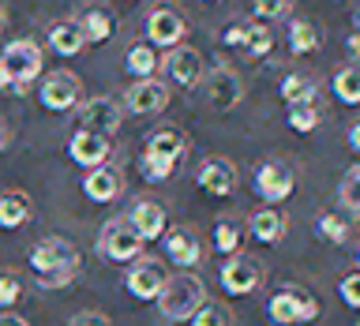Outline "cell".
I'll list each match as a JSON object with an SVG mask.
<instances>
[{"mask_svg": "<svg viewBox=\"0 0 360 326\" xmlns=\"http://www.w3.org/2000/svg\"><path fill=\"white\" fill-rule=\"evenodd\" d=\"M338 292H342V300L349 304V308H356V311H360V270H356V274H349V278H342Z\"/></svg>", "mask_w": 360, "mask_h": 326, "instance_id": "obj_37", "label": "cell"}, {"mask_svg": "<svg viewBox=\"0 0 360 326\" xmlns=\"http://www.w3.org/2000/svg\"><path fill=\"white\" fill-rule=\"evenodd\" d=\"M72 326H109V319L101 311H83V315H75Z\"/></svg>", "mask_w": 360, "mask_h": 326, "instance_id": "obj_38", "label": "cell"}, {"mask_svg": "<svg viewBox=\"0 0 360 326\" xmlns=\"http://www.w3.org/2000/svg\"><path fill=\"white\" fill-rule=\"evenodd\" d=\"M266 315H270V319H274L278 326L311 322L315 315H319V300H315L308 289L289 285V289H281V292H274V296H270V304H266Z\"/></svg>", "mask_w": 360, "mask_h": 326, "instance_id": "obj_5", "label": "cell"}, {"mask_svg": "<svg viewBox=\"0 0 360 326\" xmlns=\"http://www.w3.org/2000/svg\"><path fill=\"white\" fill-rule=\"evenodd\" d=\"M124 67L135 79H150L158 72V53L150 49V41H135L128 49V56H124Z\"/></svg>", "mask_w": 360, "mask_h": 326, "instance_id": "obj_26", "label": "cell"}, {"mask_svg": "<svg viewBox=\"0 0 360 326\" xmlns=\"http://www.w3.org/2000/svg\"><path fill=\"white\" fill-rule=\"evenodd\" d=\"M165 75L173 79L180 90H191L202 83V56L188 45H173V53L165 56Z\"/></svg>", "mask_w": 360, "mask_h": 326, "instance_id": "obj_14", "label": "cell"}, {"mask_svg": "<svg viewBox=\"0 0 360 326\" xmlns=\"http://www.w3.org/2000/svg\"><path fill=\"white\" fill-rule=\"evenodd\" d=\"M83 30H79V22H56L49 30V49L60 53V56H79L83 53Z\"/></svg>", "mask_w": 360, "mask_h": 326, "instance_id": "obj_24", "label": "cell"}, {"mask_svg": "<svg viewBox=\"0 0 360 326\" xmlns=\"http://www.w3.org/2000/svg\"><path fill=\"white\" fill-rule=\"evenodd\" d=\"M292 0H252V8H255V15L259 19H281L289 11Z\"/></svg>", "mask_w": 360, "mask_h": 326, "instance_id": "obj_36", "label": "cell"}, {"mask_svg": "<svg viewBox=\"0 0 360 326\" xmlns=\"http://www.w3.org/2000/svg\"><path fill=\"white\" fill-rule=\"evenodd\" d=\"M68 154H72L75 165L83 169H94V165H105L109 154H112V143L109 135H98V131H79L72 135V143H68Z\"/></svg>", "mask_w": 360, "mask_h": 326, "instance_id": "obj_13", "label": "cell"}, {"mask_svg": "<svg viewBox=\"0 0 360 326\" xmlns=\"http://www.w3.org/2000/svg\"><path fill=\"white\" fill-rule=\"evenodd\" d=\"M120 124V105L112 98H90L79 109V131H98V135H112Z\"/></svg>", "mask_w": 360, "mask_h": 326, "instance_id": "obj_15", "label": "cell"}, {"mask_svg": "<svg viewBox=\"0 0 360 326\" xmlns=\"http://www.w3.org/2000/svg\"><path fill=\"white\" fill-rule=\"evenodd\" d=\"M221 45H229V49L244 53V56H263V53H270V45H274V34H270V27L259 19H233L229 27L221 30Z\"/></svg>", "mask_w": 360, "mask_h": 326, "instance_id": "obj_7", "label": "cell"}, {"mask_svg": "<svg viewBox=\"0 0 360 326\" xmlns=\"http://www.w3.org/2000/svg\"><path fill=\"white\" fill-rule=\"evenodd\" d=\"M0 326H30L22 315H15V311H0Z\"/></svg>", "mask_w": 360, "mask_h": 326, "instance_id": "obj_39", "label": "cell"}, {"mask_svg": "<svg viewBox=\"0 0 360 326\" xmlns=\"http://www.w3.org/2000/svg\"><path fill=\"white\" fill-rule=\"evenodd\" d=\"M184 34H188V22L173 8H158L146 15V38H150V45H158V49H173V45L184 41Z\"/></svg>", "mask_w": 360, "mask_h": 326, "instance_id": "obj_12", "label": "cell"}, {"mask_svg": "<svg viewBox=\"0 0 360 326\" xmlns=\"http://www.w3.org/2000/svg\"><path fill=\"white\" fill-rule=\"evenodd\" d=\"M165 285V270L154 259H143L128 270V292L135 300H158V292Z\"/></svg>", "mask_w": 360, "mask_h": 326, "instance_id": "obj_17", "label": "cell"}, {"mask_svg": "<svg viewBox=\"0 0 360 326\" xmlns=\"http://www.w3.org/2000/svg\"><path fill=\"white\" fill-rule=\"evenodd\" d=\"M248 229H252V236L259 244H278L281 236H285V214L274 210V207H266V210H259L252 221H248Z\"/></svg>", "mask_w": 360, "mask_h": 326, "instance_id": "obj_22", "label": "cell"}, {"mask_svg": "<svg viewBox=\"0 0 360 326\" xmlns=\"http://www.w3.org/2000/svg\"><path fill=\"white\" fill-rule=\"evenodd\" d=\"M0 27H4V11H0Z\"/></svg>", "mask_w": 360, "mask_h": 326, "instance_id": "obj_43", "label": "cell"}, {"mask_svg": "<svg viewBox=\"0 0 360 326\" xmlns=\"http://www.w3.org/2000/svg\"><path fill=\"white\" fill-rule=\"evenodd\" d=\"M285 124L292 131H300V135H308L319 128V109L311 105V101H300V105H289L285 109Z\"/></svg>", "mask_w": 360, "mask_h": 326, "instance_id": "obj_32", "label": "cell"}, {"mask_svg": "<svg viewBox=\"0 0 360 326\" xmlns=\"http://www.w3.org/2000/svg\"><path fill=\"white\" fill-rule=\"evenodd\" d=\"M0 150H4V128H0Z\"/></svg>", "mask_w": 360, "mask_h": 326, "instance_id": "obj_42", "label": "cell"}, {"mask_svg": "<svg viewBox=\"0 0 360 326\" xmlns=\"http://www.w3.org/2000/svg\"><path fill=\"white\" fill-rule=\"evenodd\" d=\"M98 252L109 259V263H131L143 252V236L135 233V225L128 218H109L105 229L98 236Z\"/></svg>", "mask_w": 360, "mask_h": 326, "instance_id": "obj_6", "label": "cell"}, {"mask_svg": "<svg viewBox=\"0 0 360 326\" xmlns=\"http://www.w3.org/2000/svg\"><path fill=\"white\" fill-rule=\"evenodd\" d=\"M124 105L131 112H139V117H154V112H162L169 105V90L158 83V79H139V83L128 86V94H124Z\"/></svg>", "mask_w": 360, "mask_h": 326, "instance_id": "obj_16", "label": "cell"}, {"mask_svg": "<svg viewBox=\"0 0 360 326\" xmlns=\"http://www.w3.org/2000/svg\"><path fill=\"white\" fill-rule=\"evenodd\" d=\"M22 221H30V199L22 191H4L0 195V229H19Z\"/></svg>", "mask_w": 360, "mask_h": 326, "instance_id": "obj_23", "label": "cell"}, {"mask_svg": "<svg viewBox=\"0 0 360 326\" xmlns=\"http://www.w3.org/2000/svg\"><path fill=\"white\" fill-rule=\"evenodd\" d=\"M221 289L229 292V296H248V292L259 289V281H263V266H259V259H248V255H225V266H221Z\"/></svg>", "mask_w": 360, "mask_h": 326, "instance_id": "obj_8", "label": "cell"}, {"mask_svg": "<svg viewBox=\"0 0 360 326\" xmlns=\"http://www.w3.org/2000/svg\"><path fill=\"white\" fill-rule=\"evenodd\" d=\"M188 143H184V131L180 128H158L146 143V154H143V176L150 184H162V180L173 176V169L180 165Z\"/></svg>", "mask_w": 360, "mask_h": 326, "instance_id": "obj_2", "label": "cell"}, {"mask_svg": "<svg viewBox=\"0 0 360 326\" xmlns=\"http://www.w3.org/2000/svg\"><path fill=\"white\" fill-rule=\"evenodd\" d=\"M162 244H165V255L173 259V263L180 266V270H191L199 263V255H202V244H199V236L191 233V229H169V233H162Z\"/></svg>", "mask_w": 360, "mask_h": 326, "instance_id": "obj_18", "label": "cell"}, {"mask_svg": "<svg viewBox=\"0 0 360 326\" xmlns=\"http://www.w3.org/2000/svg\"><path fill=\"white\" fill-rule=\"evenodd\" d=\"M207 4H214V0H207Z\"/></svg>", "mask_w": 360, "mask_h": 326, "instance_id": "obj_45", "label": "cell"}, {"mask_svg": "<svg viewBox=\"0 0 360 326\" xmlns=\"http://www.w3.org/2000/svg\"><path fill=\"white\" fill-rule=\"evenodd\" d=\"M252 184H255V191H259V199H266L270 207H274V202H285V199L292 195L297 176H292V169L281 165V162H263V165L255 169Z\"/></svg>", "mask_w": 360, "mask_h": 326, "instance_id": "obj_9", "label": "cell"}, {"mask_svg": "<svg viewBox=\"0 0 360 326\" xmlns=\"http://www.w3.org/2000/svg\"><path fill=\"white\" fill-rule=\"evenodd\" d=\"M38 101H41L49 112L75 109V105H79V79H75L72 72H53V75H45L41 86H38Z\"/></svg>", "mask_w": 360, "mask_h": 326, "instance_id": "obj_11", "label": "cell"}, {"mask_svg": "<svg viewBox=\"0 0 360 326\" xmlns=\"http://www.w3.org/2000/svg\"><path fill=\"white\" fill-rule=\"evenodd\" d=\"M191 326H233V315H229V308L225 304H218V300H202L195 311H191V319H188Z\"/></svg>", "mask_w": 360, "mask_h": 326, "instance_id": "obj_31", "label": "cell"}, {"mask_svg": "<svg viewBox=\"0 0 360 326\" xmlns=\"http://www.w3.org/2000/svg\"><path fill=\"white\" fill-rule=\"evenodd\" d=\"M349 146H353V150L360 154V120L353 124V128H349Z\"/></svg>", "mask_w": 360, "mask_h": 326, "instance_id": "obj_40", "label": "cell"}, {"mask_svg": "<svg viewBox=\"0 0 360 326\" xmlns=\"http://www.w3.org/2000/svg\"><path fill=\"white\" fill-rule=\"evenodd\" d=\"M334 98L345 101V105H360V64L342 67L334 75Z\"/></svg>", "mask_w": 360, "mask_h": 326, "instance_id": "obj_30", "label": "cell"}, {"mask_svg": "<svg viewBox=\"0 0 360 326\" xmlns=\"http://www.w3.org/2000/svg\"><path fill=\"white\" fill-rule=\"evenodd\" d=\"M30 270L41 289H64L79 270V247L64 236H45L30 252Z\"/></svg>", "mask_w": 360, "mask_h": 326, "instance_id": "obj_1", "label": "cell"}, {"mask_svg": "<svg viewBox=\"0 0 360 326\" xmlns=\"http://www.w3.org/2000/svg\"><path fill=\"white\" fill-rule=\"evenodd\" d=\"M0 72L8 79L11 94H22L30 86V79L41 75V49L34 38H15L0 49Z\"/></svg>", "mask_w": 360, "mask_h": 326, "instance_id": "obj_3", "label": "cell"}, {"mask_svg": "<svg viewBox=\"0 0 360 326\" xmlns=\"http://www.w3.org/2000/svg\"><path fill=\"white\" fill-rule=\"evenodd\" d=\"M356 259H360V255H356Z\"/></svg>", "mask_w": 360, "mask_h": 326, "instance_id": "obj_46", "label": "cell"}, {"mask_svg": "<svg viewBox=\"0 0 360 326\" xmlns=\"http://www.w3.org/2000/svg\"><path fill=\"white\" fill-rule=\"evenodd\" d=\"M281 101H285V105L315 101V79L311 75H285L281 79Z\"/></svg>", "mask_w": 360, "mask_h": 326, "instance_id": "obj_29", "label": "cell"}, {"mask_svg": "<svg viewBox=\"0 0 360 326\" xmlns=\"http://www.w3.org/2000/svg\"><path fill=\"white\" fill-rule=\"evenodd\" d=\"M195 184H199V191H207L210 199H225V195L236 191V169H233L229 157H221V154L202 157V165L195 173Z\"/></svg>", "mask_w": 360, "mask_h": 326, "instance_id": "obj_10", "label": "cell"}, {"mask_svg": "<svg viewBox=\"0 0 360 326\" xmlns=\"http://www.w3.org/2000/svg\"><path fill=\"white\" fill-rule=\"evenodd\" d=\"M83 191H86L90 202H112L120 195V176L112 173V169H105V165H94L86 173V180H83Z\"/></svg>", "mask_w": 360, "mask_h": 326, "instance_id": "obj_21", "label": "cell"}, {"mask_svg": "<svg viewBox=\"0 0 360 326\" xmlns=\"http://www.w3.org/2000/svg\"><path fill=\"white\" fill-rule=\"evenodd\" d=\"M202 300H207L202 296V281L195 274H176V278H165L162 292H158V311H162V319L180 322V319H191V311Z\"/></svg>", "mask_w": 360, "mask_h": 326, "instance_id": "obj_4", "label": "cell"}, {"mask_svg": "<svg viewBox=\"0 0 360 326\" xmlns=\"http://www.w3.org/2000/svg\"><path fill=\"white\" fill-rule=\"evenodd\" d=\"M79 30H83V41L101 45V41H109V34H112V19L101 8H90V11H83V19H79Z\"/></svg>", "mask_w": 360, "mask_h": 326, "instance_id": "obj_28", "label": "cell"}, {"mask_svg": "<svg viewBox=\"0 0 360 326\" xmlns=\"http://www.w3.org/2000/svg\"><path fill=\"white\" fill-rule=\"evenodd\" d=\"M240 94H244L240 79H236L229 67H214L210 79H207V98H210V105L218 109V112H229L236 101H240Z\"/></svg>", "mask_w": 360, "mask_h": 326, "instance_id": "obj_19", "label": "cell"}, {"mask_svg": "<svg viewBox=\"0 0 360 326\" xmlns=\"http://www.w3.org/2000/svg\"><path fill=\"white\" fill-rule=\"evenodd\" d=\"M338 199H342L345 210L360 214V165L349 169V173L342 176V184H338Z\"/></svg>", "mask_w": 360, "mask_h": 326, "instance_id": "obj_34", "label": "cell"}, {"mask_svg": "<svg viewBox=\"0 0 360 326\" xmlns=\"http://www.w3.org/2000/svg\"><path fill=\"white\" fill-rule=\"evenodd\" d=\"M315 233H319V240H326V244H345L349 236H353V221L326 210V214H319V221H315Z\"/></svg>", "mask_w": 360, "mask_h": 326, "instance_id": "obj_27", "label": "cell"}, {"mask_svg": "<svg viewBox=\"0 0 360 326\" xmlns=\"http://www.w3.org/2000/svg\"><path fill=\"white\" fill-rule=\"evenodd\" d=\"M214 252L218 255H236L240 252V225H233V221L214 225Z\"/></svg>", "mask_w": 360, "mask_h": 326, "instance_id": "obj_33", "label": "cell"}, {"mask_svg": "<svg viewBox=\"0 0 360 326\" xmlns=\"http://www.w3.org/2000/svg\"><path fill=\"white\" fill-rule=\"evenodd\" d=\"M128 221L135 225V233L143 236V244L146 240H158V236L165 233V210L158 207L154 199H139L131 207V214H128Z\"/></svg>", "mask_w": 360, "mask_h": 326, "instance_id": "obj_20", "label": "cell"}, {"mask_svg": "<svg viewBox=\"0 0 360 326\" xmlns=\"http://www.w3.org/2000/svg\"><path fill=\"white\" fill-rule=\"evenodd\" d=\"M319 41H323V34H319V27H315L311 19H292L289 22V49L297 56L315 53V49H319Z\"/></svg>", "mask_w": 360, "mask_h": 326, "instance_id": "obj_25", "label": "cell"}, {"mask_svg": "<svg viewBox=\"0 0 360 326\" xmlns=\"http://www.w3.org/2000/svg\"><path fill=\"white\" fill-rule=\"evenodd\" d=\"M349 49H353L360 56V34H349Z\"/></svg>", "mask_w": 360, "mask_h": 326, "instance_id": "obj_41", "label": "cell"}, {"mask_svg": "<svg viewBox=\"0 0 360 326\" xmlns=\"http://www.w3.org/2000/svg\"><path fill=\"white\" fill-rule=\"evenodd\" d=\"M356 22H360V11H356Z\"/></svg>", "mask_w": 360, "mask_h": 326, "instance_id": "obj_44", "label": "cell"}, {"mask_svg": "<svg viewBox=\"0 0 360 326\" xmlns=\"http://www.w3.org/2000/svg\"><path fill=\"white\" fill-rule=\"evenodd\" d=\"M19 300H22V281L15 274H0V308H11Z\"/></svg>", "mask_w": 360, "mask_h": 326, "instance_id": "obj_35", "label": "cell"}]
</instances>
